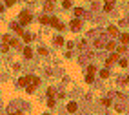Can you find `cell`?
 <instances>
[{
	"instance_id": "obj_30",
	"label": "cell",
	"mask_w": 129,
	"mask_h": 115,
	"mask_svg": "<svg viewBox=\"0 0 129 115\" xmlns=\"http://www.w3.org/2000/svg\"><path fill=\"white\" fill-rule=\"evenodd\" d=\"M47 106H49V108H53V106H55V100H53V99H49V100H47Z\"/></svg>"
},
{
	"instance_id": "obj_27",
	"label": "cell",
	"mask_w": 129,
	"mask_h": 115,
	"mask_svg": "<svg viewBox=\"0 0 129 115\" xmlns=\"http://www.w3.org/2000/svg\"><path fill=\"white\" fill-rule=\"evenodd\" d=\"M53 95H55V90H53V88H49V90H47V97H49V99H53Z\"/></svg>"
},
{
	"instance_id": "obj_20",
	"label": "cell",
	"mask_w": 129,
	"mask_h": 115,
	"mask_svg": "<svg viewBox=\"0 0 129 115\" xmlns=\"http://www.w3.org/2000/svg\"><path fill=\"white\" fill-rule=\"evenodd\" d=\"M55 44H57V46H62L64 44V38H62V37H57V38H55Z\"/></svg>"
},
{
	"instance_id": "obj_26",
	"label": "cell",
	"mask_w": 129,
	"mask_h": 115,
	"mask_svg": "<svg viewBox=\"0 0 129 115\" xmlns=\"http://www.w3.org/2000/svg\"><path fill=\"white\" fill-rule=\"evenodd\" d=\"M102 104L104 106H111V99H102Z\"/></svg>"
},
{
	"instance_id": "obj_22",
	"label": "cell",
	"mask_w": 129,
	"mask_h": 115,
	"mask_svg": "<svg viewBox=\"0 0 129 115\" xmlns=\"http://www.w3.org/2000/svg\"><path fill=\"white\" fill-rule=\"evenodd\" d=\"M35 88H36L35 84H29V86H27L26 90H27V93H33V91H35Z\"/></svg>"
},
{
	"instance_id": "obj_11",
	"label": "cell",
	"mask_w": 129,
	"mask_h": 115,
	"mask_svg": "<svg viewBox=\"0 0 129 115\" xmlns=\"http://www.w3.org/2000/svg\"><path fill=\"white\" fill-rule=\"evenodd\" d=\"M11 27H13V29H15V31H16V33H18V35H24V29H22V27H20V26H18V24H13Z\"/></svg>"
},
{
	"instance_id": "obj_1",
	"label": "cell",
	"mask_w": 129,
	"mask_h": 115,
	"mask_svg": "<svg viewBox=\"0 0 129 115\" xmlns=\"http://www.w3.org/2000/svg\"><path fill=\"white\" fill-rule=\"evenodd\" d=\"M31 20H33V17H31V13H29V11H22V13H20V24H22V26L29 24Z\"/></svg>"
},
{
	"instance_id": "obj_7",
	"label": "cell",
	"mask_w": 129,
	"mask_h": 115,
	"mask_svg": "<svg viewBox=\"0 0 129 115\" xmlns=\"http://www.w3.org/2000/svg\"><path fill=\"white\" fill-rule=\"evenodd\" d=\"M107 33L111 35V37H116V35H118V29H116L115 26H109V27H107Z\"/></svg>"
},
{
	"instance_id": "obj_15",
	"label": "cell",
	"mask_w": 129,
	"mask_h": 115,
	"mask_svg": "<svg viewBox=\"0 0 129 115\" xmlns=\"http://www.w3.org/2000/svg\"><path fill=\"white\" fill-rule=\"evenodd\" d=\"M40 22H42V24H49V17L47 15H42V17H40Z\"/></svg>"
},
{
	"instance_id": "obj_28",
	"label": "cell",
	"mask_w": 129,
	"mask_h": 115,
	"mask_svg": "<svg viewBox=\"0 0 129 115\" xmlns=\"http://www.w3.org/2000/svg\"><path fill=\"white\" fill-rule=\"evenodd\" d=\"M38 53H40V55H47V49H45V48H40Z\"/></svg>"
},
{
	"instance_id": "obj_16",
	"label": "cell",
	"mask_w": 129,
	"mask_h": 115,
	"mask_svg": "<svg viewBox=\"0 0 129 115\" xmlns=\"http://www.w3.org/2000/svg\"><path fill=\"white\" fill-rule=\"evenodd\" d=\"M33 40V35H29V33H24V42H31Z\"/></svg>"
},
{
	"instance_id": "obj_33",
	"label": "cell",
	"mask_w": 129,
	"mask_h": 115,
	"mask_svg": "<svg viewBox=\"0 0 129 115\" xmlns=\"http://www.w3.org/2000/svg\"><path fill=\"white\" fill-rule=\"evenodd\" d=\"M11 115H22V113H11Z\"/></svg>"
},
{
	"instance_id": "obj_35",
	"label": "cell",
	"mask_w": 129,
	"mask_h": 115,
	"mask_svg": "<svg viewBox=\"0 0 129 115\" xmlns=\"http://www.w3.org/2000/svg\"><path fill=\"white\" fill-rule=\"evenodd\" d=\"M44 115H47V113H44Z\"/></svg>"
},
{
	"instance_id": "obj_4",
	"label": "cell",
	"mask_w": 129,
	"mask_h": 115,
	"mask_svg": "<svg viewBox=\"0 0 129 115\" xmlns=\"http://www.w3.org/2000/svg\"><path fill=\"white\" fill-rule=\"evenodd\" d=\"M76 110H78V104H76V102H69V104H67V112H69V113H75Z\"/></svg>"
},
{
	"instance_id": "obj_24",
	"label": "cell",
	"mask_w": 129,
	"mask_h": 115,
	"mask_svg": "<svg viewBox=\"0 0 129 115\" xmlns=\"http://www.w3.org/2000/svg\"><path fill=\"white\" fill-rule=\"evenodd\" d=\"M62 7H64V9H69V7H71V2H67V0H64V2H62Z\"/></svg>"
},
{
	"instance_id": "obj_29",
	"label": "cell",
	"mask_w": 129,
	"mask_h": 115,
	"mask_svg": "<svg viewBox=\"0 0 129 115\" xmlns=\"http://www.w3.org/2000/svg\"><path fill=\"white\" fill-rule=\"evenodd\" d=\"M120 66L122 68H127V60H126V58H122V60H120Z\"/></svg>"
},
{
	"instance_id": "obj_34",
	"label": "cell",
	"mask_w": 129,
	"mask_h": 115,
	"mask_svg": "<svg viewBox=\"0 0 129 115\" xmlns=\"http://www.w3.org/2000/svg\"><path fill=\"white\" fill-rule=\"evenodd\" d=\"M126 82H129V77H127V79H126Z\"/></svg>"
},
{
	"instance_id": "obj_2",
	"label": "cell",
	"mask_w": 129,
	"mask_h": 115,
	"mask_svg": "<svg viewBox=\"0 0 129 115\" xmlns=\"http://www.w3.org/2000/svg\"><path fill=\"white\" fill-rule=\"evenodd\" d=\"M49 24H51V26H55L57 29H60V31H62V29H66V26H64V24H60L57 17H51V18H49Z\"/></svg>"
},
{
	"instance_id": "obj_5",
	"label": "cell",
	"mask_w": 129,
	"mask_h": 115,
	"mask_svg": "<svg viewBox=\"0 0 129 115\" xmlns=\"http://www.w3.org/2000/svg\"><path fill=\"white\" fill-rule=\"evenodd\" d=\"M116 60H118V55H116V53H113V55H109V58L105 60V64L109 66V64H113V62H116Z\"/></svg>"
},
{
	"instance_id": "obj_31",
	"label": "cell",
	"mask_w": 129,
	"mask_h": 115,
	"mask_svg": "<svg viewBox=\"0 0 129 115\" xmlns=\"http://www.w3.org/2000/svg\"><path fill=\"white\" fill-rule=\"evenodd\" d=\"M7 49H9V44H4V46H2V51H4V53H6V51H7Z\"/></svg>"
},
{
	"instance_id": "obj_10",
	"label": "cell",
	"mask_w": 129,
	"mask_h": 115,
	"mask_svg": "<svg viewBox=\"0 0 129 115\" xmlns=\"http://www.w3.org/2000/svg\"><path fill=\"white\" fill-rule=\"evenodd\" d=\"M27 82H29L27 77H20V79H18V86H27Z\"/></svg>"
},
{
	"instance_id": "obj_6",
	"label": "cell",
	"mask_w": 129,
	"mask_h": 115,
	"mask_svg": "<svg viewBox=\"0 0 129 115\" xmlns=\"http://www.w3.org/2000/svg\"><path fill=\"white\" fill-rule=\"evenodd\" d=\"M95 48H98V49L100 48H105V40L104 38H96L95 40Z\"/></svg>"
},
{
	"instance_id": "obj_13",
	"label": "cell",
	"mask_w": 129,
	"mask_h": 115,
	"mask_svg": "<svg viewBox=\"0 0 129 115\" xmlns=\"http://www.w3.org/2000/svg\"><path fill=\"white\" fill-rule=\"evenodd\" d=\"M95 71H96L95 66H87V75H95Z\"/></svg>"
},
{
	"instance_id": "obj_14",
	"label": "cell",
	"mask_w": 129,
	"mask_h": 115,
	"mask_svg": "<svg viewBox=\"0 0 129 115\" xmlns=\"http://www.w3.org/2000/svg\"><path fill=\"white\" fill-rule=\"evenodd\" d=\"M122 53H126V46H118L116 48V55H122Z\"/></svg>"
},
{
	"instance_id": "obj_3",
	"label": "cell",
	"mask_w": 129,
	"mask_h": 115,
	"mask_svg": "<svg viewBox=\"0 0 129 115\" xmlns=\"http://www.w3.org/2000/svg\"><path fill=\"white\" fill-rule=\"evenodd\" d=\"M71 29H73V31H78V29H80V20H78V18L71 20Z\"/></svg>"
},
{
	"instance_id": "obj_12",
	"label": "cell",
	"mask_w": 129,
	"mask_h": 115,
	"mask_svg": "<svg viewBox=\"0 0 129 115\" xmlns=\"http://www.w3.org/2000/svg\"><path fill=\"white\" fill-rule=\"evenodd\" d=\"M105 48H107L109 51H113V49L116 48V44H115V42H111V40H109V42H105Z\"/></svg>"
},
{
	"instance_id": "obj_19",
	"label": "cell",
	"mask_w": 129,
	"mask_h": 115,
	"mask_svg": "<svg viewBox=\"0 0 129 115\" xmlns=\"http://www.w3.org/2000/svg\"><path fill=\"white\" fill-rule=\"evenodd\" d=\"M44 7L47 9V11H53V7H55V6H53V2H45V6H44Z\"/></svg>"
},
{
	"instance_id": "obj_32",
	"label": "cell",
	"mask_w": 129,
	"mask_h": 115,
	"mask_svg": "<svg viewBox=\"0 0 129 115\" xmlns=\"http://www.w3.org/2000/svg\"><path fill=\"white\" fill-rule=\"evenodd\" d=\"M2 11H4V7H2V6H0V13H2Z\"/></svg>"
},
{
	"instance_id": "obj_9",
	"label": "cell",
	"mask_w": 129,
	"mask_h": 115,
	"mask_svg": "<svg viewBox=\"0 0 129 115\" xmlns=\"http://www.w3.org/2000/svg\"><path fill=\"white\" fill-rule=\"evenodd\" d=\"M120 42H122L124 46L129 42V35H127V33H122V35H120Z\"/></svg>"
},
{
	"instance_id": "obj_18",
	"label": "cell",
	"mask_w": 129,
	"mask_h": 115,
	"mask_svg": "<svg viewBox=\"0 0 129 115\" xmlns=\"http://www.w3.org/2000/svg\"><path fill=\"white\" fill-rule=\"evenodd\" d=\"M111 9H113V2H107L104 6V11H111Z\"/></svg>"
},
{
	"instance_id": "obj_25",
	"label": "cell",
	"mask_w": 129,
	"mask_h": 115,
	"mask_svg": "<svg viewBox=\"0 0 129 115\" xmlns=\"http://www.w3.org/2000/svg\"><path fill=\"white\" fill-rule=\"evenodd\" d=\"M9 42H11V46H15V48H18V46H20V42H18L16 38H11V40H9Z\"/></svg>"
},
{
	"instance_id": "obj_23",
	"label": "cell",
	"mask_w": 129,
	"mask_h": 115,
	"mask_svg": "<svg viewBox=\"0 0 129 115\" xmlns=\"http://www.w3.org/2000/svg\"><path fill=\"white\" fill-rule=\"evenodd\" d=\"M93 80H95V75H87L86 77V82H87V84H91Z\"/></svg>"
},
{
	"instance_id": "obj_21",
	"label": "cell",
	"mask_w": 129,
	"mask_h": 115,
	"mask_svg": "<svg viewBox=\"0 0 129 115\" xmlns=\"http://www.w3.org/2000/svg\"><path fill=\"white\" fill-rule=\"evenodd\" d=\"M75 15H76V17H82V15H84V9L76 7V9H75Z\"/></svg>"
},
{
	"instance_id": "obj_8",
	"label": "cell",
	"mask_w": 129,
	"mask_h": 115,
	"mask_svg": "<svg viewBox=\"0 0 129 115\" xmlns=\"http://www.w3.org/2000/svg\"><path fill=\"white\" fill-rule=\"evenodd\" d=\"M24 57L31 58V57H33V49H31V48H24Z\"/></svg>"
},
{
	"instance_id": "obj_17",
	"label": "cell",
	"mask_w": 129,
	"mask_h": 115,
	"mask_svg": "<svg viewBox=\"0 0 129 115\" xmlns=\"http://www.w3.org/2000/svg\"><path fill=\"white\" fill-rule=\"evenodd\" d=\"M100 77H102V79H107L109 77V70H102L100 71Z\"/></svg>"
}]
</instances>
